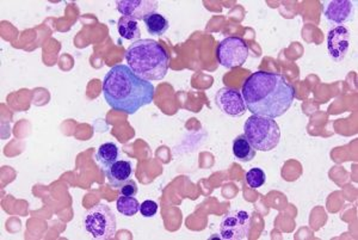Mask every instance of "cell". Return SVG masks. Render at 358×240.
<instances>
[{"mask_svg":"<svg viewBox=\"0 0 358 240\" xmlns=\"http://www.w3.org/2000/svg\"><path fill=\"white\" fill-rule=\"evenodd\" d=\"M241 94L252 115L277 118L285 115L296 97L294 86L285 76L258 71L245 80Z\"/></svg>","mask_w":358,"mask_h":240,"instance_id":"1","label":"cell"},{"mask_svg":"<svg viewBox=\"0 0 358 240\" xmlns=\"http://www.w3.org/2000/svg\"><path fill=\"white\" fill-rule=\"evenodd\" d=\"M153 84L135 74L127 65H116L103 80V96L111 109L133 115L153 102Z\"/></svg>","mask_w":358,"mask_h":240,"instance_id":"2","label":"cell"},{"mask_svg":"<svg viewBox=\"0 0 358 240\" xmlns=\"http://www.w3.org/2000/svg\"><path fill=\"white\" fill-rule=\"evenodd\" d=\"M128 67L145 80H162L165 78L170 65L166 49L151 38L135 41L127 49Z\"/></svg>","mask_w":358,"mask_h":240,"instance_id":"3","label":"cell"},{"mask_svg":"<svg viewBox=\"0 0 358 240\" xmlns=\"http://www.w3.org/2000/svg\"><path fill=\"white\" fill-rule=\"evenodd\" d=\"M245 136L256 151L275 150L281 140V129L275 118L252 115L244 126Z\"/></svg>","mask_w":358,"mask_h":240,"instance_id":"4","label":"cell"},{"mask_svg":"<svg viewBox=\"0 0 358 240\" xmlns=\"http://www.w3.org/2000/svg\"><path fill=\"white\" fill-rule=\"evenodd\" d=\"M86 232L98 240L114 239L116 234V216L106 204H97L84 218Z\"/></svg>","mask_w":358,"mask_h":240,"instance_id":"5","label":"cell"},{"mask_svg":"<svg viewBox=\"0 0 358 240\" xmlns=\"http://www.w3.org/2000/svg\"><path fill=\"white\" fill-rule=\"evenodd\" d=\"M250 49L244 38L229 36L224 38L216 48V59L226 69H236L244 65L248 60Z\"/></svg>","mask_w":358,"mask_h":240,"instance_id":"6","label":"cell"},{"mask_svg":"<svg viewBox=\"0 0 358 240\" xmlns=\"http://www.w3.org/2000/svg\"><path fill=\"white\" fill-rule=\"evenodd\" d=\"M251 230V216L246 211H233L222 218L220 236L224 240H243Z\"/></svg>","mask_w":358,"mask_h":240,"instance_id":"7","label":"cell"},{"mask_svg":"<svg viewBox=\"0 0 358 240\" xmlns=\"http://www.w3.org/2000/svg\"><path fill=\"white\" fill-rule=\"evenodd\" d=\"M215 103L224 114L231 118H241L248 109L241 92L232 87L219 90L215 96Z\"/></svg>","mask_w":358,"mask_h":240,"instance_id":"8","label":"cell"},{"mask_svg":"<svg viewBox=\"0 0 358 240\" xmlns=\"http://www.w3.org/2000/svg\"><path fill=\"white\" fill-rule=\"evenodd\" d=\"M118 13L135 21H141L158 10L159 3L155 0H118L116 1Z\"/></svg>","mask_w":358,"mask_h":240,"instance_id":"9","label":"cell"},{"mask_svg":"<svg viewBox=\"0 0 358 240\" xmlns=\"http://www.w3.org/2000/svg\"><path fill=\"white\" fill-rule=\"evenodd\" d=\"M349 48H350V31L345 27L338 25L330 30V33L327 35V50L334 62H343L349 52Z\"/></svg>","mask_w":358,"mask_h":240,"instance_id":"10","label":"cell"},{"mask_svg":"<svg viewBox=\"0 0 358 240\" xmlns=\"http://www.w3.org/2000/svg\"><path fill=\"white\" fill-rule=\"evenodd\" d=\"M352 13V3L349 0H334L325 8L327 21L334 24L342 25L350 18Z\"/></svg>","mask_w":358,"mask_h":240,"instance_id":"11","label":"cell"},{"mask_svg":"<svg viewBox=\"0 0 358 240\" xmlns=\"http://www.w3.org/2000/svg\"><path fill=\"white\" fill-rule=\"evenodd\" d=\"M106 178L111 187L120 189L123 183L129 181L133 175L131 162L127 160H117L110 167H108L106 171Z\"/></svg>","mask_w":358,"mask_h":240,"instance_id":"12","label":"cell"},{"mask_svg":"<svg viewBox=\"0 0 358 240\" xmlns=\"http://www.w3.org/2000/svg\"><path fill=\"white\" fill-rule=\"evenodd\" d=\"M120 157V150L118 147L113 143H103L99 146L96 153V162L103 171H106L108 167H110L113 164L116 163Z\"/></svg>","mask_w":358,"mask_h":240,"instance_id":"13","label":"cell"},{"mask_svg":"<svg viewBox=\"0 0 358 240\" xmlns=\"http://www.w3.org/2000/svg\"><path fill=\"white\" fill-rule=\"evenodd\" d=\"M232 150L234 157L243 163L251 162L256 157V150L253 148L251 143H248L244 134L239 135L233 140Z\"/></svg>","mask_w":358,"mask_h":240,"instance_id":"14","label":"cell"},{"mask_svg":"<svg viewBox=\"0 0 358 240\" xmlns=\"http://www.w3.org/2000/svg\"><path fill=\"white\" fill-rule=\"evenodd\" d=\"M143 22L146 25L147 31L153 36H162L170 28V23L160 13H152L150 16L146 17Z\"/></svg>","mask_w":358,"mask_h":240,"instance_id":"15","label":"cell"},{"mask_svg":"<svg viewBox=\"0 0 358 240\" xmlns=\"http://www.w3.org/2000/svg\"><path fill=\"white\" fill-rule=\"evenodd\" d=\"M117 30L120 36L124 40H136L140 37V28L138 21L122 16L117 22Z\"/></svg>","mask_w":358,"mask_h":240,"instance_id":"16","label":"cell"},{"mask_svg":"<svg viewBox=\"0 0 358 240\" xmlns=\"http://www.w3.org/2000/svg\"><path fill=\"white\" fill-rule=\"evenodd\" d=\"M118 213H121L123 216L131 218L136 216V213L140 212V204L138 199L131 196H118L117 202H116Z\"/></svg>","mask_w":358,"mask_h":240,"instance_id":"17","label":"cell"},{"mask_svg":"<svg viewBox=\"0 0 358 240\" xmlns=\"http://www.w3.org/2000/svg\"><path fill=\"white\" fill-rule=\"evenodd\" d=\"M266 182V175L259 167H253L246 172V183L252 189H258L264 185Z\"/></svg>","mask_w":358,"mask_h":240,"instance_id":"18","label":"cell"},{"mask_svg":"<svg viewBox=\"0 0 358 240\" xmlns=\"http://www.w3.org/2000/svg\"><path fill=\"white\" fill-rule=\"evenodd\" d=\"M140 213L143 218H153L158 213V204L152 199H147L140 204Z\"/></svg>","mask_w":358,"mask_h":240,"instance_id":"19","label":"cell"},{"mask_svg":"<svg viewBox=\"0 0 358 240\" xmlns=\"http://www.w3.org/2000/svg\"><path fill=\"white\" fill-rule=\"evenodd\" d=\"M118 192H120V195L134 197L138 194V185H136L133 179H129V181H127L126 183H123L121 185V188L118 189Z\"/></svg>","mask_w":358,"mask_h":240,"instance_id":"20","label":"cell"}]
</instances>
